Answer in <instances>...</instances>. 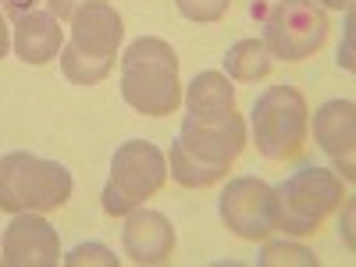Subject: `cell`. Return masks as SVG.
<instances>
[{"label":"cell","instance_id":"cell-1","mask_svg":"<svg viewBox=\"0 0 356 267\" xmlns=\"http://www.w3.org/2000/svg\"><path fill=\"white\" fill-rule=\"evenodd\" d=\"M246 118L243 114H228L218 125H200L193 118L182 122V132L171 143V157H168V175L175 178L182 189H207L228 178L232 161L246 150Z\"/></svg>","mask_w":356,"mask_h":267},{"label":"cell","instance_id":"cell-2","mask_svg":"<svg viewBox=\"0 0 356 267\" xmlns=\"http://www.w3.org/2000/svg\"><path fill=\"white\" fill-rule=\"evenodd\" d=\"M122 100L146 114L168 118L182 104V82H178V54L161 36H139L122 54Z\"/></svg>","mask_w":356,"mask_h":267},{"label":"cell","instance_id":"cell-3","mask_svg":"<svg viewBox=\"0 0 356 267\" xmlns=\"http://www.w3.org/2000/svg\"><path fill=\"white\" fill-rule=\"evenodd\" d=\"M125 40V22L107 0L86 4L72 18V40L61 47V75L75 86H97L111 75L118 47Z\"/></svg>","mask_w":356,"mask_h":267},{"label":"cell","instance_id":"cell-4","mask_svg":"<svg viewBox=\"0 0 356 267\" xmlns=\"http://www.w3.org/2000/svg\"><path fill=\"white\" fill-rule=\"evenodd\" d=\"M72 171L29 150H11L0 157V211L8 214H47L72 200Z\"/></svg>","mask_w":356,"mask_h":267},{"label":"cell","instance_id":"cell-5","mask_svg":"<svg viewBox=\"0 0 356 267\" xmlns=\"http://www.w3.org/2000/svg\"><path fill=\"white\" fill-rule=\"evenodd\" d=\"M250 15L260 22V43L278 61H307L328 40V15L314 0H253Z\"/></svg>","mask_w":356,"mask_h":267},{"label":"cell","instance_id":"cell-6","mask_svg":"<svg viewBox=\"0 0 356 267\" xmlns=\"http://www.w3.org/2000/svg\"><path fill=\"white\" fill-rule=\"evenodd\" d=\"M250 132L260 157L267 161H292L307 146L310 136V107L296 86H267L253 100Z\"/></svg>","mask_w":356,"mask_h":267},{"label":"cell","instance_id":"cell-7","mask_svg":"<svg viewBox=\"0 0 356 267\" xmlns=\"http://www.w3.org/2000/svg\"><path fill=\"white\" fill-rule=\"evenodd\" d=\"M164 182H168L164 150L154 146L150 139H129L111 157V175H107L100 207L111 218H125L150 196H157Z\"/></svg>","mask_w":356,"mask_h":267},{"label":"cell","instance_id":"cell-8","mask_svg":"<svg viewBox=\"0 0 356 267\" xmlns=\"http://www.w3.org/2000/svg\"><path fill=\"white\" fill-rule=\"evenodd\" d=\"M275 200H278V232L303 239L321 228V221L328 218L335 207H342L346 193H342V178L328 168H300L292 171L285 182L275 186Z\"/></svg>","mask_w":356,"mask_h":267},{"label":"cell","instance_id":"cell-9","mask_svg":"<svg viewBox=\"0 0 356 267\" xmlns=\"http://www.w3.org/2000/svg\"><path fill=\"white\" fill-rule=\"evenodd\" d=\"M218 214L232 235H239L246 243H264L271 232H278L275 186H267L264 178L253 175L232 178L218 196Z\"/></svg>","mask_w":356,"mask_h":267},{"label":"cell","instance_id":"cell-10","mask_svg":"<svg viewBox=\"0 0 356 267\" xmlns=\"http://www.w3.org/2000/svg\"><path fill=\"white\" fill-rule=\"evenodd\" d=\"M61 239L43 214H15L0 235V267H57Z\"/></svg>","mask_w":356,"mask_h":267},{"label":"cell","instance_id":"cell-11","mask_svg":"<svg viewBox=\"0 0 356 267\" xmlns=\"http://www.w3.org/2000/svg\"><path fill=\"white\" fill-rule=\"evenodd\" d=\"M314 143L332 157L342 182L356 178V104L328 100L314 111Z\"/></svg>","mask_w":356,"mask_h":267},{"label":"cell","instance_id":"cell-12","mask_svg":"<svg viewBox=\"0 0 356 267\" xmlns=\"http://www.w3.org/2000/svg\"><path fill=\"white\" fill-rule=\"evenodd\" d=\"M122 250L132 264L139 267H157L168 264L175 253V225L150 207H136L132 214H125L122 228Z\"/></svg>","mask_w":356,"mask_h":267},{"label":"cell","instance_id":"cell-13","mask_svg":"<svg viewBox=\"0 0 356 267\" xmlns=\"http://www.w3.org/2000/svg\"><path fill=\"white\" fill-rule=\"evenodd\" d=\"M11 47L25 65H50L65 47V29L47 8H33L11 18Z\"/></svg>","mask_w":356,"mask_h":267},{"label":"cell","instance_id":"cell-14","mask_svg":"<svg viewBox=\"0 0 356 267\" xmlns=\"http://www.w3.org/2000/svg\"><path fill=\"white\" fill-rule=\"evenodd\" d=\"M182 100H186V111H189L186 118H193L200 125H218L235 111V86L221 72H200L189 82Z\"/></svg>","mask_w":356,"mask_h":267},{"label":"cell","instance_id":"cell-15","mask_svg":"<svg viewBox=\"0 0 356 267\" xmlns=\"http://www.w3.org/2000/svg\"><path fill=\"white\" fill-rule=\"evenodd\" d=\"M275 57L267 54V47L260 40H239L225 50V75L232 82H257L271 75Z\"/></svg>","mask_w":356,"mask_h":267},{"label":"cell","instance_id":"cell-16","mask_svg":"<svg viewBox=\"0 0 356 267\" xmlns=\"http://www.w3.org/2000/svg\"><path fill=\"white\" fill-rule=\"evenodd\" d=\"M257 264L260 267H278V264H303V267H317V257H314V250H307V246H296V243H267L264 250H260V257H257Z\"/></svg>","mask_w":356,"mask_h":267},{"label":"cell","instance_id":"cell-17","mask_svg":"<svg viewBox=\"0 0 356 267\" xmlns=\"http://www.w3.org/2000/svg\"><path fill=\"white\" fill-rule=\"evenodd\" d=\"M175 8L182 18L189 22H200V25H214L228 15L232 0H175Z\"/></svg>","mask_w":356,"mask_h":267},{"label":"cell","instance_id":"cell-18","mask_svg":"<svg viewBox=\"0 0 356 267\" xmlns=\"http://www.w3.org/2000/svg\"><path fill=\"white\" fill-rule=\"evenodd\" d=\"M61 264L68 267H82V264H104V267H118L122 257H114V250H107L104 243H79L68 253H61Z\"/></svg>","mask_w":356,"mask_h":267},{"label":"cell","instance_id":"cell-19","mask_svg":"<svg viewBox=\"0 0 356 267\" xmlns=\"http://www.w3.org/2000/svg\"><path fill=\"white\" fill-rule=\"evenodd\" d=\"M86 4H97V0H47V11H50L57 22H72L75 11H82Z\"/></svg>","mask_w":356,"mask_h":267},{"label":"cell","instance_id":"cell-20","mask_svg":"<svg viewBox=\"0 0 356 267\" xmlns=\"http://www.w3.org/2000/svg\"><path fill=\"white\" fill-rule=\"evenodd\" d=\"M0 8H4L8 18L22 15V11H33V8H47V0H0Z\"/></svg>","mask_w":356,"mask_h":267},{"label":"cell","instance_id":"cell-21","mask_svg":"<svg viewBox=\"0 0 356 267\" xmlns=\"http://www.w3.org/2000/svg\"><path fill=\"white\" fill-rule=\"evenodd\" d=\"M349 40H353V11H346V47H339V65L346 72H353V54H349Z\"/></svg>","mask_w":356,"mask_h":267},{"label":"cell","instance_id":"cell-22","mask_svg":"<svg viewBox=\"0 0 356 267\" xmlns=\"http://www.w3.org/2000/svg\"><path fill=\"white\" fill-rule=\"evenodd\" d=\"M8 50H11V25H8L4 8H0V61L8 57Z\"/></svg>","mask_w":356,"mask_h":267},{"label":"cell","instance_id":"cell-23","mask_svg":"<svg viewBox=\"0 0 356 267\" xmlns=\"http://www.w3.org/2000/svg\"><path fill=\"white\" fill-rule=\"evenodd\" d=\"M342 235H346V246L353 250V203H346V225H339Z\"/></svg>","mask_w":356,"mask_h":267},{"label":"cell","instance_id":"cell-24","mask_svg":"<svg viewBox=\"0 0 356 267\" xmlns=\"http://www.w3.org/2000/svg\"><path fill=\"white\" fill-rule=\"evenodd\" d=\"M321 8H332V11H353V0H314Z\"/></svg>","mask_w":356,"mask_h":267}]
</instances>
